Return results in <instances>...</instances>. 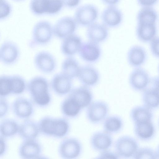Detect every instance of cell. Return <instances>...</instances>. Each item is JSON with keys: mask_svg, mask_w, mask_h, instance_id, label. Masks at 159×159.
I'll return each mask as SVG.
<instances>
[{"mask_svg": "<svg viewBox=\"0 0 159 159\" xmlns=\"http://www.w3.org/2000/svg\"><path fill=\"white\" fill-rule=\"evenodd\" d=\"M27 87L36 104L44 106L49 103L51 98L49 92V83L46 78L41 76H35L28 82Z\"/></svg>", "mask_w": 159, "mask_h": 159, "instance_id": "1", "label": "cell"}, {"mask_svg": "<svg viewBox=\"0 0 159 159\" xmlns=\"http://www.w3.org/2000/svg\"><path fill=\"white\" fill-rule=\"evenodd\" d=\"M38 126L40 131L43 134L58 138L66 135L70 129L68 121L63 118L44 117L40 120Z\"/></svg>", "mask_w": 159, "mask_h": 159, "instance_id": "2", "label": "cell"}, {"mask_svg": "<svg viewBox=\"0 0 159 159\" xmlns=\"http://www.w3.org/2000/svg\"><path fill=\"white\" fill-rule=\"evenodd\" d=\"M26 86L24 78L18 75H3L0 77V95L4 97L11 94L23 93Z\"/></svg>", "mask_w": 159, "mask_h": 159, "instance_id": "3", "label": "cell"}, {"mask_svg": "<svg viewBox=\"0 0 159 159\" xmlns=\"http://www.w3.org/2000/svg\"><path fill=\"white\" fill-rule=\"evenodd\" d=\"M53 34L51 24L47 21H41L34 26L30 46L45 45L51 40Z\"/></svg>", "mask_w": 159, "mask_h": 159, "instance_id": "4", "label": "cell"}, {"mask_svg": "<svg viewBox=\"0 0 159 159\" xmlns=\"http://www.w3.org/2000/svg\"><path fill=\"white\" fill-rule=\"evenodd\" d=\"M137 141L128 135L119 137L114 143L115 152L120 158H128L133 157L139 148Z\"/></svg>", "mask_w": 159, "mask_h": 159, "instance_id": "5", "label": "cell"}, {"mask_svg": "<svg viewBox=\"0 0 159 159\" xmlns=\"http://www.w3.org/2000/svg\"><path fill=\"white\" fill-rule=\"evenodd\" d=\"M98 15L97 8L89 4L79 7L75 11L74 18L78 25L88 27L96 22Z\"/></svg>", "mask_w": 159, "mask_h": 159, "instance_id": "6", "label": "cell"}, {"mask_svg": "<svg viewBox=\"0 0 159 159\" xmlns=\"http://www.w3.org/2000/svg\"><path fill=\"white\" fill-rule=\"evenodd\" d=\"M109 111V107L106 102L102 101H96L87 107L86 117L91 123L98 124L108 117Z\"/></svg>", "mask_w": 159, "mask_h": 159, "instance_id": "7", "label": "cell"}, {"mask_svg": "<svg viewBox=\"0 0 159 159\" xmlns=\"http://www.w3.org/2000/svg\"><path fill=\"white\" fill-rule=\"evenodd\" d=\"M82 144L78 139L69 138L63 140L59 148V152L63 158L67 159H76L82 154Z\"/></svg>", "mask_w": 159, "mask_h": 159, "instance_id": "8", "label": "cell"}, {"mask_svg": "<svg viewBox=\"0 0 159 159\" xmlns=\"http://www.w3.org/2000/svg\"><path fill=\"white\" fill-rule=\"evenodd\" d=\"M78 25L74 18L65 16L55 24L53 28V34L57 38L63 39L74 34Z\"/></svg>", "mask_w": 159, "mask_h": 159, "instance_id": "9", "label": "cell"}, {"mask_svg": "<svg viewBox=\"0 0 159 159\" xmlns=\"http://www.w3.org/2000/svg\"><path fill=\"white\" fill-rule=\"evenodd\" d=\"M34 62L36 68L44 73L49 74L53 72L56 67L55 59L49 52L42 51L35 55Z\"/></svg>", "mask_w": 159, "mask_h": 159, "instance_id": "10", "label": "cell"}, {"mask_svg": "<svg viewBox=\"0 0 159 159\" xmlns=\"http://www.w3.org/2000/svg\"><path fill=\"white\" fill-rule=\"evenodd\" d=\"M150 78L147 72L140 67H136L130 73L129 83L131 88L137 91L143 90L149 84Z\"/></svg>", "mask_w": 159, "mask_h": 159, "instance_id": "11", "label": "cell"}, {"mask_svg": "<svg viewBox=\"0 0 159 159\" xmlns=\"http://www.w3.org/2000/svg\"><path fill=\"white\" fill-rule=\"evenodd\" d=\"M19 56V48L13 42L6 41L1 45L0 59L3 63L8 65H12L17 61Z\"/></svg>", "mask_w": 159, "mask_h": 159, "instance_id": "12", "label": "cell"}, {"mask_svg": "<svg viewBox=\"0 0 159 159\" xmlns=\"http://www.w3.org/2000/svg\"><path fill=\"white\" fill-rule=\"evenodd\" d=\"M102 23L107 27L115 28L120 25L123 21L121 11L116 6H108L101 14Z\"/></svg>", "mask_w": 159, "mask_h": 159, "instance_id": "13", "label": "cell"}, {"mask_svg": "<svg viewBox=\"0 0 159 159\" xmlns=\"http://www.w3.org/2000/svg\"><path fill=\"white\" fill-rule=\"evenodd\" d=\"M91 147L94 150L101 152L108 150L112 146L113 139L111 134L105 131L94 133L90 139Z\"/></svg>", "mask_w": 159, "mask_h": 159, "instance_id": "14", "label": "cell"}, {"mask_svg": "<svg viewBox=\"0 0 159 159\" xmlns=\"http://www.w3.org/2000/svg\"><path fill=\"white\" fill-rule=\"evenodd\" d=\"M83 109L92 102L93 94L89 87L83 85L71 90L68 95Z\"/></svg>", "mask_w": 159, "mask_h": 159, "instance_id": "15", "label": "cell"}, {"mask_svg": "<svg viewBox=\"0 0 159 159\" xmlns=\"http://www.w3.org/2000/svg\"><path fill=\"white\" fill-rule=\"evenodd\" d=\"M79 53L83 60L92 63L96 62L99 59L101 51L98 43L89 41L82 43Z\"/></svg>", "mask_w": 159, "mask_h": 159, "instance_id": "16", "label": "cell"}, {"mask_svg": "<svg viewBox=\"0 0 159 159\" xmlns=\"http://www.w3.org/2000/svg\"><path fill=\"white\" fill-rule=\"evenodd\" d=\"M51 87L57 94L61 95H66L71 91L72 79L62 72L56 74L51 82Z\"/></svg>", "mask_w": 159, "mask_h": 159, "instance_id": "17", "label": "cell"}, {"mask_svg": "<svg viewBox=\"0 0 159 159\" xmlns=\"http://www.w3.org/2000/svg\"><path fill=\"white\" fill-rule=\"evenodd\" d=\"M42 150L39 143L35 139H28L20 145L19 152L20 156L25 159H34L39 157Z\"/></svg>", "mask_w": 159, "mask_h": 159, "instance_id": "18", "label": "cell"}, {"mask_svg": "<svg viewBox=\"0 0 159 159\" xmlns=\"http://www.w3.org/2000/svg\"><path fill=\"white\" fill-rule=\"evenodd\" d=\"M78 77L83 85L89 87L98 83L100 75L98 71L94 67L86 65L80 67Z\"/></svg>", "mask_w": 159, "mask_h": 159, "instance_id": "19", "label": "cell"}, {"mask_svg": "<svg viewBox=\"0 0 159 159\" xmlns=\"http://www.w3.org/2000/svg\"><path fill=\"white\" fill-rule=\"evenodd\" d=\"M108 34V27L103 23L96 22L88 26L86 30L87 36L89 41L98 43L105 40Z\"/></svg>", "mask_w": 159, "mask_h": 159, "instance_id": "20", "label": "cell"}, {"mask_svg": "<svg viewBox=\"0 0 159 159\" xmlns=\"http://www.w3.org/2000/svg\"><path fill=\"white\" fill-rule=\"evenodd\" d=\"M82 44L80 37L73 34L63 39L61 45V51L64 55L71 57L79 52Z\"/></svg>", "mask_w": 159, "mask_h": 159, "instance_id": "21", "label": "cell"}, {"mask_svg": "<svg viewBox=\"0 0 159 159\" xmlns=\"http://www.w3.org/2000/svg\"><path fill=\"white\" fill-rule=\"evenodd\" d=\"M146 52L142 47L135 45L131 47L127 54V59L129 65L137 67L142 65L147 58Z\"/></svg>", "mask_w": 159, "mask_h": 159, "instance_id": "22", "label": "cell"}, {"mask_svg": "<svg viewBox=\"0 0 159 159\" xmlns=\"http://www.w3.org/2000/svg\"><path fill=\"white\" fill-rule=\"evenodd\" d=\"M157 32L156 24L137 23L136 35L142 42H150L156 37Z\"/></svg>", "mask_w": 159, "mask_h": 159, "instance_id": "23", "label": "cell"}, {"mask_svg": "<svg viewBox=\"0 0 159 159\" xmlns=\"http://www.w3.org/2000/svg\"><path fill=\"white\" fill-rule=\"evenodd\" d=\"M13 109L15 115L21 118L29 117L33 111L31 103L22 97L18 98L15 100L13 104Z\"/></svg>", "mask_w": 159, "mask_h": 159, "instance_id": "24", "label": "cell"}, {"mask_svg": "<svg viewBox=\"0 0 159 159\" xmlns=\"http://www.w3.org/2000/svg\"><path fill=\"white\" fill-rule=\"evenodd\" d=\"M134 130L136 136L143 141L148 140L155 134V127L152 121L134 123Z\"/></svg>", "mask_w": 159, "mask_h": 159, "instance_id": "25", "label": "cell"}, {"mask_svg": "<svg viewBox=\"0 0 159 159\" xmlns=\"http://www.w3.org/2000/svg\"><path fill=\"white\" fill-rule=\"evenodd\" d=\"M40 132L38 125L31 120H26L19 125L18 133L22 138L25 139H35Z\"/></svg>", "mask_w": 159, "mask_h": 159, "instance_id": "26", "label": "cell"}, {"mask_svg": "<svg viewBox=\"0 0 159 159\" xmlns=\"http://www.w3.org/2000/svg\"><path fill=\"white\" fill-rule=\"evenodd\" d=\"M130 117L134 123L151 121L153 113L151 109L145 106H137L130 112Z\"/></svg>", "mask_w": 159, "mask_h": 159, "instance_id": "27", "label": "cell"}, {"mask_svg": "<svg viewBox=\"0 0 159 159\" xmlns=\"http://www.w3.org/2000/svg\"><path fill=\"white\" fill-rule=\"evenodd\" d=\"M144 105L151 109L159 107V91L151 87L143 90L142 95Z\"/></svg>", "mask_w": 159, "mask_h": 159, "instance_id": "28", "label": "cell"}, {"mask_svg": "<svg viewBox=\"0 0 159 159\" xmlns=\"http://www.w3.org/2000/svg\"><path fill=\"white\" fill-rule=\"evenodd\" d=\"M124 123L120 116L113 115L108 116L104 121V131L110 134H116L122 129Z\"/></svg>", "mask_w": 159, "mask_h": 159, "instance_id": "29", "label": "cell"}, {"mask_svg": "<svg viewBox=\"0 0 159 159\" xmlns=\"http://www.w3.org/2000/svg\"><path fill=\"white\" fill-rule=\"evenodd\" d=\"M61 109L63 114L70 118L77 117L82 110L76 102L68 96L63 101Z\"/></svg>", "mask_w": 159, "mask_h": 159, "instance_id": "30", "label": "cell"}, {"mask_svg": "<svg viewBox=\"0 0 159 159\" xmlns=\"http://www.w3.org/2000/svg\"><path fill=\"white\" fill-rule=\"evenodd\" d=\"M80 68L78 61L70 57L64 59L62 63V72L72 79L78 77Z\"/></svg>", "mask_w": 159, "mask_h": 159, "instance_id": "31", "label": "cell"}, {"mask_svg": "<svg viewBox=\"0 0 159 159\" xmlns=\"http://www.w3.org/2000/svg\"><path fill=\"white\" fill-rule=\"evenodd\" d=\"M158 15L152 7H143L137 15V23L156 24Z\"/></svg>", "mask_w": 159, "mask_h": 159, "instance_id": "32", "label": "cell"}, {"mask_svg": "<svg viewBox=\"0 0 159 159\" xmlns=\"http://www.w3.org/2000/svg\"><path fill=\"white\" fill-rule=\"evenodd\" d=\"M19 125L15 120L7 119L3 120L1 123L0 133L3 137L13 136L18 132Z\"/></svg>", "mask_w": 159, "mask_h": 159, "instance_id": "33", "label": "cell"}, {"mask_svg": "<svg viewBox=\"0 0 159 159\" xmlns=\"http://www.w3.org/2000/svg\"><path fill=\"white\" fill-rule=\"evenodd\" d=\"M45 14L54 15L61 10L64 4L62 0H43Z\"/></svg>", "mask_w": 159, "mask_h": 159, "instance_id": "34", "label": "cell"}, {"mask_svg": "<svg viewBox=\"0 0 159 159\" xmlns=\"http://www.w3.org/2000/svg\"><path fill=\"white\" fill-rule=\"evenodd\" d=\"M133 157L135 159L157 158L155 151L145 147L139 148Z\"/></svg>", "mask_w": 159, "mask_h": 159, "instance_id": "35", "label": "cell"}, {"mask_svg": "<svg viewBox=\"0 0 159 159\" xmlns=\"http://www.w3.org/2000/svg\"><path fill=\"white\" fill-rule=\"evenodd\" d=\"M0 19H4L8 16L11 9L9 4L4 0H1Z\"/></svg>", "mask_w": 159, "mask_h": 159, "instance_id": "36", "label": "cell"}, {"mask_svg": "<svg viewBox=\"0 0 159 159\" xmlns=\"http://www.w3.org/2000/svg\"><path fill=\"white\" fill-rule=\"evenodd\" d=\"M150 48L152 55L159 58V37H155L150 42Z\"/></svg>", "mask_w": 159, "mask_h": 159, "instance_id": "37", "label": "cell"}, {"mask_svg": "<svg viewBox=\"0 0 159 159\" xmlns=\"http://www.w3.org/2000/svg\"><path fill=\"white\" fill-rule=\"evenodd\" d=\"M97 159H119L120 157L115 152L108 150L100 152L96 158Z\"/></svg>", "mask_w": 159, "mask_h": 159, "instance_id": "38", "label": "cell"}, {"mask_svg": "<svg viewBox=\"0 0 159 159\" xmlns=\"http://www.w3.org/2000/svg\"><path fill=\"white\" fill-rule=\"evenodd\" d=\"M0 117H3L7 113L8 109V104L6 100L1 97L0 106Z\"/></svg>", "mask_w": 159, "mask_h": 159, "instance_id": "39", "label": "cell"}, {"mask_svg": "<svg viewBox=\"0 0 159 159\" xmlns=\"http://www.w3.org/2000/svg\"><path fill=\"white\" fill-rule=\"evenodd\" d=\"M158 0H137L138 4L143 7H152L155 5Z\"/></svg>", "mask_w": 159, "mask_h": 159, "instance_id": "40", "label": "cell"}, {"mask_svg": "<svg viewBox=\"0 0 159 159\" xmlns=\"http://www.w3.org/2000/svg\"><path fill=\"white\" fill-rule=\"evenodd\" d=\"M64 5L70 8H73L78 6L81 0H62Z\"/></svg>", "mask_w": 159, "mask_h": 159, "instance_id": "41", "label": "cell"}, {"mask_svg": "<svg viewBox=\"0 0 159 159\" xmlns=\"http://www.w3.org/2000/svg\"><path fill=\"white\" fill-rule=\"evenodd\" d=\"M149 84L151 87L159 91V75L150 78Z\"/></svg>", "mask_w": 159, "mask_h": 159, "instance_id": "42", "label": "cell"}, {"mask_svg": "<svg viewBox=\"0 0 159 159\" xmlns=\"http://www.w3.org/2000/svg\"><path fill=\"white\" fill-rule=\"evenodd\" d=\"M0 156L3 155L5 152L6 148V144L3 138V137L1 136L0 137Z\"/></svg>", "mask_w": 159, "mask_h": 159, "instance_id": "43", "label": "cell"}, {"mask_svg": "<svg viewBox=\"0 0 159 159\" xmlns=\"http://www.w3.org/2000/svg\"><path fill=\"white\" fill-rule=\"evenodd\" d=\"M105 5L108 6H116L120 0H101Z\"/></svg>", "mask_w": 159, "mask_h": 159, "instance_id": "44", "label": "cell"}, {"mask_svg": "<svg viewBox=\"0 0 159 159\" xmlns=\"http://www.w3.org/2000/svg\"><path fill=\"white\" fill-rule=\"evenodd\" d=\"M156 153L157 157V158L159 159V144L157 146V149L155 151Z\"/></svg>", "mask_w": 159, "mask_h": 159, "instance_id": "45", "label": "cell"}, {"mask_svg": "<svg viewBox=\"0 0 159 159\" xmlns=\"http://www.w3.org/2000/svg\"><path fill=\"white\" fill-rule=\"evenodd\" d=\"M158 72H159V65H158Z\"/></svg>", "mask_w": 159, "mask_h": 159, "instance_id": "46", "label": "cell"}, {"mask_svg": "<svg viewBox=\"0 0 159 159\" xmlns=\"http://www.w3.org/2000/svg\"><path fill=\"white\" fill-rule=\"evenodd\" d=\"M158 126L159 127V118L158 121Z\"/></svg>", "mask_w": 159, "mask_h": 159, "instance_id": "47", "label": "cell"}, {"mask_svg": "<svg viewBox=\"0 0 159 159\" xmlns=\"http://www.w3.org/2000/svg\"><path fill=\"white\" fill-rule=\"evenodd\" d=\"M16 0L20 1V0Z\"/></svg>", "mask_w": 159, "mask_h": 159, "instance_id": "48", "label": "cell"}]
</instances>
